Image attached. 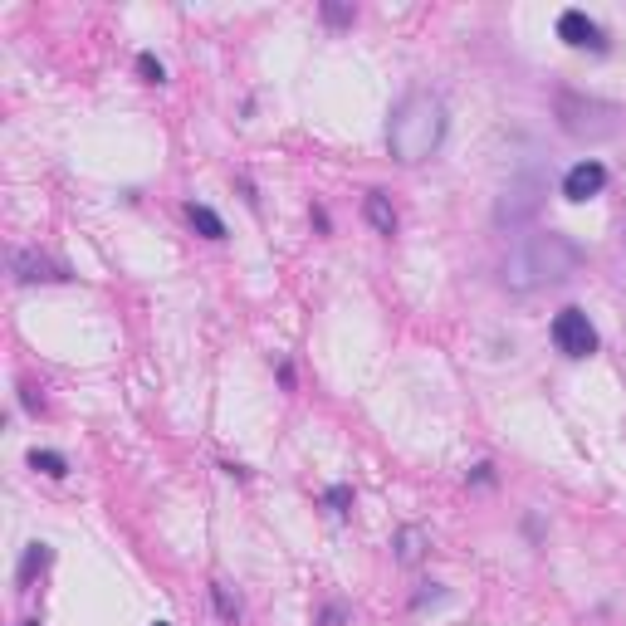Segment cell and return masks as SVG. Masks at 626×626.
<instances>
[{"mask_svg": "<svg viewBox=\"0 0 626 626\" xmlns=\"http://www.w3.org/2000/svg\"><path fill=\"white\" fill-rule=\"evenodd\" d=\"M137 74H142L147 84H167V69H162L157 54H137Z\"/></svg>", "mask_w": 626, "mask_h": 626, "instance_id": "cell-16", "label": "cell"}, {"mask_svg": "<svg viewBox=\"0 0 626 626\" xmlns=\"http://www.w3.org/2000/svg\"><path fill=\"white\" fill-rule=\"evenodd\" d=\"M323 504H328L338 519H348V514H353V485H333V490L323 494Z\"/></svg>", "mask_w": 626, "mask_h": 626, "instance_id": "cell-15", "label": "cell"}, {"mask_svg": "<svg viewBox=\"0 0 626 626\" xmlns=\"http://www.w3.org/2000/svg\"><path fill=\"white\" fill-rule=\"evenodd\" d=\"M553 118H558V128L573 142H607V137L622 133V123H626L617 103L587 98V93H573V89H563L553 98Z\"/></svg>", "mask_w": 626, "mask_h": 626, "instance_id": "cell-3", "label": "cell"}, {"mask_svg": "<svg viewBox=\"0 0 626 626\" xmlns=\"http://www.w3.org/2000/svg\"><path fill=\"white\" fill-rule=\"evenodd\" d=\"M582 265V250L573 235L563 230H538V235H524L504 265H499V284L509 294H538V289H553L563 279H573Z\"/></svg>", "mask_w": 626, "mask_h": 626, "instance_id": "cell-1", "label": "cell"}, {"mask_svg": "<svg viewBox=\"0 0 626 626\" xmlns=\"http://www.w3.org/2000/svg\"><path fill=\"white\" fill-rule=\"evenodd\" d=\"M30 470H40L49 480H64V475H69V460H64L59 450H30Z\"/></svg>", "mask_w": 626, "mask_h": 626, "instance_id": "cell-13", "label": "cell"}, {"mask_svg": "<svg viewBox=\"0 0 626 626\" xmlns=\"http://www.w3.org/2000/svg\"><path fill=\"white\" fill-rule=\"evenodd\" d=\"M10 269H15V279H20V284H59V279H69V274L54 265V260L35 255V250H15Z\"/></svg>", "mask_w": 626, "mask_h": 626, "instance_id": "cell-8", "label": "cell"}, {"mask_svg": "<svg viewBox=\"0 0 626 626\" xmlns=\"http://www.w3.org/2000/svg\"><path fill=\"white\" fill-rule=\"evenodd\" d=\"M186 221H191L196 235H206V240H225V221L211 206H201V201H186Z\"/></svg>", "mask_w": 626, "mask_h": 626, "instance_id": "cell-12", "label": "cell"}, {"mask_svg": "<svg viewBox=\"0 0 626 626\" xmlns=\"http://www.w3.org/2000/svg\"><path fill=\"white\" fill-rule=\"evenodd\" d=\"M421 587H426V592H416V597H411V607H416V612H421V607H431V602H446V597H450L441 582H421Z\"/></svg>", "mask_w": 626, "mask_h": 626, "instance_id": "cell-18", "label": "cell"}, {"mask_svg": "<svg viewBox=\"0 0 626 626\" xmlns=\"http://www.w3.org/2000/svg\"><path fill=\"white\" fill-rule=\"evenodd\" d=\"M607 191V167L597 162V157H582L578 167H568V177H563V196L582 206V201H592V196H602Z\"/></svg>", "mask_w": 626, "mask_h": 626, "instance_id": "cell-7", "label": "cell"}, {"mask_svg": "<svg viewBox=\"0 0 626 626\" xmlns=\"http://www.w3.org/2000/svg\"><path fill=\"white\" fill-rule=\"evenodd\" d=\"M548 333H553V348L563 353V358H592L597 353V328H592V318L578 309V304H568V309L553 313V323H548Z\"/></svg>", "mask_w": 626, "mask_h": 626, "instance_id": "cell-5", "label": "cell"}, {"mask_svg": "<svg viewBox=\"0 0 626 626\" xmlns=\"http://www.w3.org/2000/svg\"><path fill=\"white\" fill-rule=\"evenodd\" d=\"M446 133H450L446 98L431 89H411L397 98V108L387 118V152L402 167H421V162H431L441 152Z\"/></svg>", "mask_w": 626, "mask_h": 626, "instance_id": "cell-2", "label": "cell"}, {"mask_svg": "<svg viewBox=\"0 0 626 626\" xmlns=\"http://www.w3.org/2000/svg\"><path fill=\"white\" fill-rule=\"evenodd\" d=\"M392 548H397V563H402V568H416V563L426 558L431 538H426V529L406 524V529H397V538H392Z\"/></svg>", "mask_w": 626, "mask_h": 626, "instance_id": "cell-10", "label": "cell"}, {"mask_svg": "<svg viewBox=\"0 0 626 626\" xmlns=\"http://www.w3.org/2000/svg\"><path fill=\"white\" fill-rule=\"evenodd\" d=\"M323 626H343V607H328V612H323Z\"/></svg>", "mask_w": 626, "mask_h": 626, "instance_id": "cell-19", "label": "cell"}, {"mask_svg": "<svg viewBox=\"0 0 626 626\" xmlns=\"http://www.w3.org/2000/svg\"><path fill=\"white\" fill-rule=\"evenodd\" d=\"M362 221L372 225L377 235H397V206H392V196L387 191H367V201H362Z\"/></svg>", "mask_w": 626, "mask_h": 626, "instance_id": "cell-9", "label": "cell"}, {"mask_svg": "<svg viewBox=\"0 0 626 626\" xmlns=\"http://www.w3.org/2000/svg\"><path fill=\"white\" fill-rule=\"evenodd\" d=\"M558 40H563L568 49L607 54V35H602V25H597L587 10H563V15H558Z\"/></svg>", "mask_w": 626, "mask_h": 626, "instance_id": "cell-6", "label": "cell"}, {"mask_svg": "<svg viewBox=\"0 0 626 626\" xmlns=\"http://www.w3.org/2000/svg\"><path fill=\"white\" fill-rule=\"evenodd\" d=\"M49 563H54V548H49V543H30V548H25V558H20V568H15V582H20V587H30V582L40 578Z\"/></svg>", "mask_w": 626, "mask_h": 626, "instance_id": "cell-11", "label": "cell"}, {"mask_svg": "<svg viewBox=\"0 0 626 626\" xmlns=\"http://www.w3.org/2000/svg\"><path fill=\"white\" fill-rule=\"evenodd\" d=\"M211 597H216V612H221L225 622H230V626L240 622V597L230 592V582H221V578H216V582H211Z\"/></svg>", "mask_w": 626, "mask_h": 626, "instance_id": "cell-14", "label": "cell"}, {"mask_svg": "<svg viewBox=\"0 0 626 626\" xmlns=\"http://www.w3.org/2000/svg\"><path fill=\"white\" fill-rule=\"evenodd\" d=\"M152 626H172V622H152Z\"/></svg>", "mask_w": 626, "mask_h": 626, "instance_id": "cell-20", "label": "cell"}, {"mask_svg": "<svg viewBox=\"0 0 626 626\" xmlns=\"http://www.w3.org/2000/svg\"><path fill=\"white\" fill-rule=\"evenodd\" d=\"M25 626H40V622H25Z\"/></svg>", "mask_w": 626, "mask_h": 626, "instance_id": "cell-21", "label": "cell"}, {"mask_svg": "<svg viewBox=\"0 0 626 626\" xmlns=\"http://www.w3.org/2000/svg\"><path fill=\"white\" fill-rule=\"evenodd\" d=\"M543 201H548V181L543 177H534V172L529 177H509V186L494 196V225L499 230H524L543 211Z\"/></svg>", "mask_w": 626, "mask_h": 626, "instance_id": "cell-4", "label": "cell"}, {"mask_svg": "<svg viewBox=\"0 0 626 626\" xmlns=\"http://www.w3.org/2000/svg\"><path fill=\"white\" fill-rule=\"evenodd\" d=\"M323 20H328V25H353V20H358V5H333V0H323Z\"/></svg>", "mask_w": 626, "mask_h": 626, "instance_id": "cell-17", "label": "cell"}]
</instances>
